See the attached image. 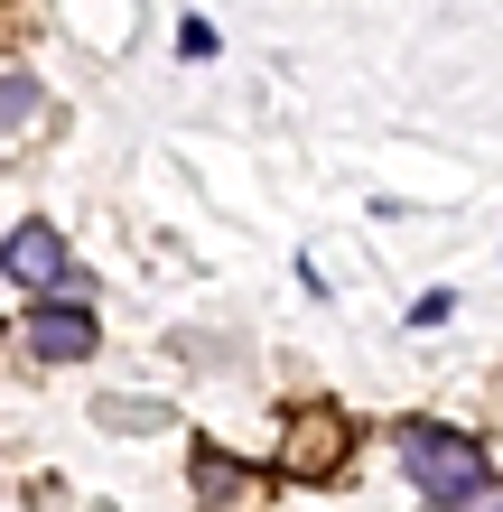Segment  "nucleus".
<instances>
[{"mask_svg": "<svg viewBox=\"0 0 503 512\" xmlns=\"http://www.w3.org/2000/svg\"><path fill=\"white\" fill-rule=\"evenodd\" d=\"M401 466H410V485H420V503H438V512L485 503V485H494V447L448 429V419H410L401 429Z\"/></svg>", "mask_w": 503, "mask_h": 512, "instance_id": "1", "label": "nucleus"}, {"mask_svg": "<svg viewBox=\"0 0 503 512\" xmlns=\"http://www.w3.org/2000/svg\"><path fill=\"white\" fill-rule=\"evenodd\" d=\"M0 270L28 289V298H47V289H66V298H84V280H75V261H66V233L56 224H10V243H0Z\"/></svg>", "mask_w": 503, "mask_h": 512, "instance_id": "2", "label": "nucleus"}, {"mask_svg": "<svg viewBox=\"0 0 503 512\" xmlns=\"http://www.w3.org/2000/svg\"><path fill=\"white\" fill-rule=\"evenodd\" d=\"M19 336H28V354H38V364H84V354L103 345V326H94V308H84V298H38Z\"/></svg>", "mask_w": 503, "mask_h": 512, "instance_id": "3", "label": "nucleus"}, {"mask_svg": "<svg viewBox=\"0 0 503 512\" xmlns=\"http://www.w3.org/2000/svg\"><path fill=\"white\" fill-rule=\"evenodd\" d=\"M38 75H0V131H19V122H38Z\"/></svg>", "mask_w": 503, "mask_h": 512, "instance_id": "4", "label": "nucleus"}, {"mask_svg": "<svg viewBox=\"0 0 503 512\" xmlns=\"http://www.w3.org/2000/svg\"><path fill=\"white\" fill-rule=\"evenodd\" d=\"M177 56H215V28H205V19H177Z\"/></svg>", "mask_w": 503, "mask_h": 512, "instance_id": "5", "label": "nucleus"}, {"mask_svg": "<svg viewBox=\"0 0 503 512\" xmlns=\"http://www.w3.org/2000/svg\"><path fill=\"white\" fill-rule=\"evenodd\" d=\"M494 512H503V503H494Z\"/></svg>", "mask_w": 503, "mask_h": 512, "instance_id": "6", "label": "nucleus"}]
</instances>
